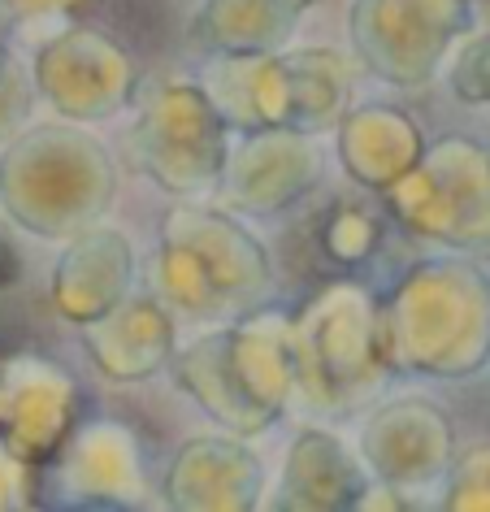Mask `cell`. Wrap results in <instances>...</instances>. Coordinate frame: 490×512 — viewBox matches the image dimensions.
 I'll list each match as a JSON object with an SVG mask.
<instances>
[{
    "label": "cell",
    "mask_w": 490,
    "mask_h": 512,
    "mask_svg": "<svg viewBox=\"0 0 490 512\" xmlns=\"http://www.w3.org/2000/svg\"><path fill=\"white\" fill-rule=\"evenodd\" d=\"M14 278H18V252L0 239V287H9Z\"/></svg>",
    "instance_id": "cell-1"
}]
</instances>
